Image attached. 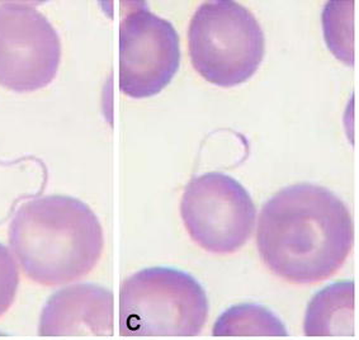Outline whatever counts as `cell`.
Returning <instances> with one entry per match:
<instances>
[{"label":"cell","instance_id":"6da1fadb","mask_svg":"<svg viewBox=\"0 0 359 340\" xmlns=\"http://www.w3.org/2000/svg\"><path fill=\"white\" fill-rule=\"evenodd\" d=\"M352 215L327 188L299 183L283 188L260 211L257 245L271 272L294 285L332 277L351 253Z\"/></svg>","mask_w":359,"mask_h":340},{"label":"cell","instance_id":"7a4b0ae2","mask_svg":"<svg viewBox=\"0 0 359 340\" xmlns=\"http://www.w3.org/2000/svg\"><path fill=\"white\" fill-rule=\"evenodd\" d=\"M9 245L29 280L60 286L93 271L104 238L90 207L74 197L53 194L20 205L9 225Z\"/></svg>","mask_w":359,"mask_h":340},{"label":"cell","instance_id":"3957f363","mask_svg":"<svg viewBox=\"0 0 359 340\" xmlns=\"http://www.w3.org/2000/svg\"><path fill=\"white\" fill-rule=\"evenodd\" d=\"M208 318L203 287L180 269H142L120 290L122 336H197Z\"/></svg>","mask_w":359,"mask_h":340},{"label":"cell","instance_id":"277c9868","mask_svg":"<svg viewBox=\"0 0 359 340\" xmlns=\"http://www.w3.org/2000/svg\"><path fill=\"white\" fill-rule=\"evenodd\" d=\"M264 34L245 7L231 0L201 4L188 28L193 67L217 87L249 81L264 57Z\"/></svg>","mask_w":359,"mask_h":340},{"label":"cell","instance_id":"5b68a950","mask_svg":"<svg viewBox=\"0 0 359 340\" xmlns=\"http://www.w3.org/2000/svg\"><path fill=\"white\" fill-rule=\"evenodd\" d=\"M180 215L189 236L202 249L231 254L250 239L257 210L241 183L227 174L211 172L187 184Z\"/></svg>","mask_w":359,"mask_h":340},{"label":"cell","instance_id":"8992f818","mask_svg":"<svg viewBox=\"0 0 359 340\" xmlns=\"http://www.w3.org/2000/svg\"><path fill=\"white\" fill-rule=\"evenodd\" d=\"M180 34L147 3H133L121 20L120 89L135 100L159 94L180 70Z\"/></svg>","mask_w":359,"mask_h":340},{"label":"cell","instance_id":"52a82bcc","mask_svg":"<svg viewBox=\"0 0 359 340\" xmlns=\"http://www.w3.org/2000/svg\"><path fill=\"white\" fill-rule=\"evenodd\" d=\"M60 60V37L43 14L22 3L0 4L1 87L18 93L47 87Z\"/></svg>","mask_w":359,"mask_h":340},{"label":"cell","instance_id":"ba28073f","mask_svg":"<svg viewBox=\"0 0 359 340\" xmlns=\"http://www.w3.org/2000/svg\"><path fill=\"white\" fill-rule=\"evenodd\" d=\"M40 336H114V294L107 288L80 283L62 288L47 300Z\"/></svg>","mask_w":359,"mask_h":340},{"label":"cell","instance_id":"9c48e42d","mask_svg":"<svg viewBox=\"0 0 359 340\" xmlns=\"http://www.w3.org/2000/svg\"><path fill=\"white\" fill-rule=\"evenodd\" d=\"M354 283L343 280L323 288L307 306L304 333L307 336L353 335Z\"/></svg>","mask_w":359,"mask_h":340},{"label":"cell","instance_id":"30bf717a","mask_svg":"<svg viewBox=\"0 0 359 340\" xmlns=\"http://www.w3.org/2000/svg\"><path fill=\"white\" fill-rule=\"evenodd\" d=\"M213 336H286V327L264 306L244 304L221 313L213 325Z\"/></svg>","mask_w":359,"mask_h":340},{"label":"cell","instance_id":"8fae6325","mask_svg":"<svg viewBox=\"0 0 359 340\" xmlns=\"http://www.w3.org/2000/svg\"><path fill=\"white\" fill-rule=\"evenodd\" d=\"M18 286V266L11 250L0 244V318L13 305Z\"/></svg>","mask_w":359,"mask_h":340}]
</instances>
